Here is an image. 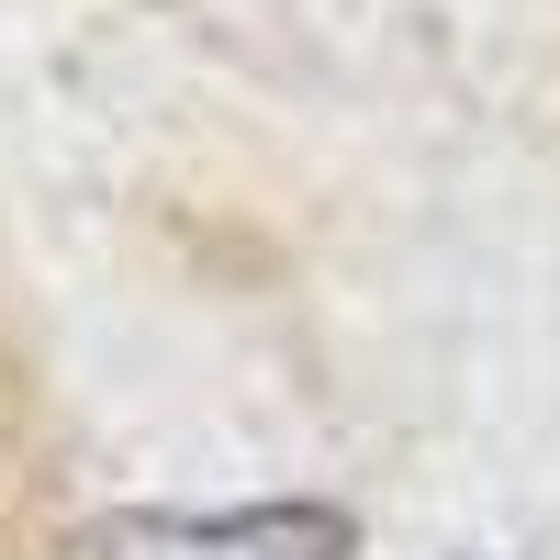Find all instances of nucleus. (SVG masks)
Segmentation results:
<instances>
[{
  "mask_svg": "<svg viewBox=\"0 0 560 560\" xmlns=\"http://www.w3.org/2000/svg\"><path fill=\"white\" fill-rule=\"evenodd\" d=\"M102 560H359L337 504H236V516H113L90 527Z\"/></svg>",
  "mask_w": 560,
  "mask_h": 560,
  "instance_id": "f03ea898",
  "label": "nucleus"
},
{
  "mask_svg": "<svg viewBox=\"0 0 560 560\" xmlns=\"http://www.w3.org/2000/svg\"><path fill=\"white\" fill-rule=\"evenodd\" d=\"M0 560H79V493H68V427L45 393L34 325L0 280Z\"/></svg>",
  "mask_w": 560,
  "mask_h": 560,
  "instance_id": "f257e3e1",
  "label": "nucleus"
}]
</instances>
